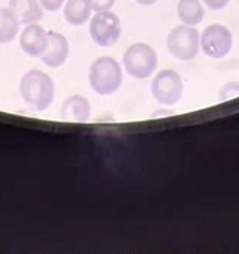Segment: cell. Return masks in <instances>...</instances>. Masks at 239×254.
I'll use <instances>...</instances> for the list:
<instances>
[{
    "label": "cell",
    "instance_id": "13",
    "mask_svg": "<svg viewBox=\"0 0 239 254\" xmlns=\"http://www.w3.org/2000/svg\"><path fill=\"white\" fill-rule=\"evenodd\" d=\"M177 17L188 26H197L204 18V8L200 0H180L177 3Z\"/></svg>",
    "mask_w": 239,
    "mask_h": 254
},
{
    "label": "cell",
    "instance_id": "2",
    "mask_svg": "<svg viewBox=\"0 0 239 254\" xmlns=\"http://www.w3.org/2000/svg\"><path fill=\"white\" fill-rule=\"evenodd\" d=\"M123 71L120 64L109 56H102L93 62L89 68V85L99 95H111L120 89Z\"/></svg>",
    "mask_w": 239,
    "mask_h": 254
},
{
    "label": "cell",
    "instance_id": "16",
    "mask_svg": "<svg viewBox=\"0 0 239 254\" xmlns=\"http://www.w3.org/2000/svg\"><path fill=\"white\" fill-rule=\"evenodd\" d=\"M65 0H40V3L43 6V9L49 11V12H55L58 11L59 8H61L64 5Z\"/></svg>",
    "mask_w": 239,
    "mask_h": 254
},
{
    "label": "cell",
    "instance_id": "3",
    "mask_svg": "<svg viewBox=\"0 0 239 254\" xmlns=\"http://www.w3.org/2000/svg\"><path fill=\"white\" fill-rule=\"evenodd\" d=\"M123 65L132 77L147 79L155 73L158 67V55L152 46L136 43L126 50Z\"/></svg>",
    "mask_w": 239,
    "mask_h": 254
},
{
    "label": "cell",
    "instance_id": "17",
    "mask_svg": "<svg viewBox=\"0 0 239 254\" xmlns=\"http://www.w3.org/2000/svg\"><path fill=\"white\" fill-rule=\"evenodd\" d=\"M93 3V9L100 12V11H108L114 6L115 0H91Z\"/></svg>",
    "mask_w": 239,
    "mask_h": 254
},
{
    "label": "cell",
    "instance_id": "7",
    "mask_svg": "<svg viewBox=\"0 0 239 254\" xmlns=\"http://www.w3.org/2000/svg\"><path fill=\"white\" fill-rule=\"evenodd\" d=\"M200 44L204 55L209 58L223 59L232 50V32L223 24H211L203 30Z\"/></svg>",
    "mask_w": 239,
    "mask_h": 254
},
{
    "label": "cell",
    "instance_id": "5",
    "mask_svg": "<svg viewBox=\"0 0 239 254\" xmlns=\"http://www.w3.org/2000/svg\"><path fill=\"white\" fill-rule=\"evenodd\" d=\"M89 35L100 47L114 46L121 35V23L112 11H100L89 23Z\"/></svg>",
    "mask_w": 239,
    "mask_h": 254
},
{
    "label": "cell",
    "instance_id": "10",
    "mask_svg": "<svg viewBox=\"0 0 239 254\" xmlns=\"http://www.w3.org/2000/svg\"><path fill=\"white\" fill-rule=\"evenodd\" d=\"M9 9L15 15L17 21L26 26L38 23L44 15L40 0H9Z\"/></svg>",
    "mask_w": 239,
    "mask_h": 254
},
{
    "label": "cell",
    "instance_id": "1",
    "mask_svg": "<svg viewBox=\"0 0 239 254\" xmlns=\"http://www.w3.org/2000/svg\"><path fill=\"white\" fill-rule=\"evenodd\" d=\"M20 94L23 102L34 111H46L55 97V85L49 74L41 70L27 71L20 80Z\"/></svg>",
    "mask_w": 239,
    "mask_h": 254
},
{
    "label": "cell",
    "instance_id": "15",
    "mask_svg": "<svg viewBox=\"0 0 239 254\" xmlns=\"http://www.w3.org/2000/svg\"><path fill=\"white\" fill-rule=\"evenodd\" d=\"M236 95H239V83L230 82V83H227V85H224V86L221 88L220 99H221V100H227V99L236 97Z\"/></svg>",
    "mask_w": 239,
    "mask_h": 254
},
{
    "label": "cell",
    "instance_id": "18",
    "mask_svg": "<svg viewBox=\"0 0 239 254\" xmlns=\"http://www.w3.org/2000/svg\"><path fill=\"white\" fill-rule=\"evenodd\" d=\"M230 0H203V3L212 11H221L229 5Z\"/></svg>",
    "mask_w": 239,
    "mask_h": 254
},
{
    "label": "cell",
    "instance_id": "6",
    "mask_svg": "<svg viewBox=\"0 0 239 254\" xmlns=\"http://www.w3.org/2000/svg\"><path fill=\"white\" fill-rule=\"evenodd\" d=\"M152 94L164 106H173L182 99L183 80L174 70L161 71L152 82Z\"/></svg>",
    "mask_w": 239,
    "mask_h": 254
},
{
    "label": "cell",
    "instance_id": "4",
    "mask_svg": "<svg viewBox=\"0 0 239 254\" xmlns=\"http://www.w3.org/2000/svg\"><path fill=\"white\" fill-rule=\"evenodd\" d=\"M168 52L180 61H191L197 56L200 49L198 30L194 26L180 24L174 27L167 38Z\"/></svg>",
    "mask_w": 239,
    "mask_h": 254
},
{
    "label": "cell",
    "instance_id": "11",
    "mask_svg": "<svg viewBox=\"0 0 239 254\" xmlns=\"http://www.w3.org/2000/svg\"><path fill=\"white\" fill-rule=\"evenodd\" d=\"M62 120L73 121V123H85L89 120V114H91V105L89 102L82 97V95H71L68 97L61 109Z\"/></svg>",
    "mask_w": 239,
    "mask_h": 254
},
{
    "label": "cell",
    "instance_id": "14",
    "mask_svg": "<svg viewBox=\"0 0 239 254\" xmlns=\"http://www.w3.org/2000/svg\"><path fill=\"white\" fill-rule=\"evenodd\" d=\"M18 26L20 23L9 6L0 8V44H8L15 38L18 34Z\"/></svg>",
    "mask_w": 239,
    "mask_h": 254
},
{
    "label": "cell",
    "instance_id": "12",
    "mask_svg": "<svg viewBox=\"0 0 239 254\" xmlns=\"http://www.w3.org/2000/svg\"><path fill=\"white\" fill-rule=\"evenodd\" d=\"M91 0H67V5L64 8V17L70 24L80 26L91 17Z\"/></svg>",
    "mask_w": 239,
    "mask_h": 254
},
{
    "label": "cell",
    "instance_id": "19",
    "mask_svg": "<svg viewBox=\"0 0 239 254\" xmlns=\"http://www.w3.org/2000/svg\"><path fill=\"white\" fill-rule=\"evenodd\" d=\"M135 2L142 5V6H150V5H155L158 0H135Z\"/></svg>",
    "mask_w": 239,
    "mask_h": 254
},
{
    "label": "cell",
    "instance_id": "8",
    "mask_svg": "<svg viewBox=\"0 0 239 254\" xmlns=\"http://www.w3.org/2000/svg\"><path fill=\"white\" fill-rule=\"evenodd\" d=\"M70 52V46L67 38L62 34H58L55 30L47 32V47L41 55L43 62L50 68H58L67 61Z\"/></svg>",
    "mask_w": 239,
    "mask_h": 254
},
{
    "label": "cell",
    "instance_id": "9",
    "mask_svg": "<svg viewBox=\"0 0 239 254\" xmlns=\"http://www.w3.org/2000/svg\"><path fill=\"white\" fill-rule=\"evenodd\" d=\"M20 47L32 58L41 56L47 47V32L37 23L27 24L20 37Z\"/></svg>",
    "mask_w": 239,
    "mask_h": 254
}]
</instances>
